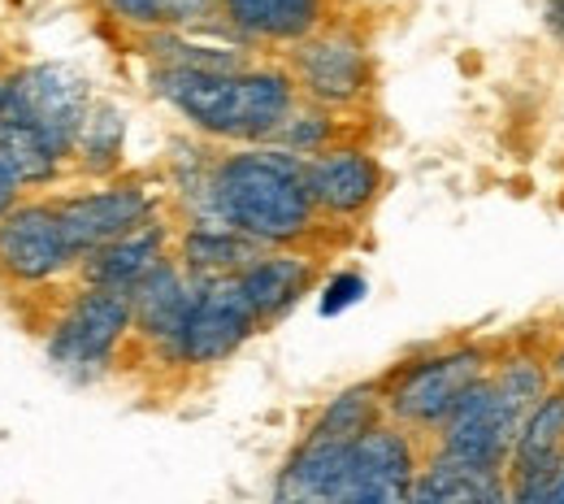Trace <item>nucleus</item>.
Instances as JSON below:
<instances>
[{
  "instance_id": "1",
  "label": "nucleus",
  "mask_w": 564,
  "mask_h": 504,
  "mask_svg": "<svg viewBox=\"0 0 564 504\" xmlns=\"http://www.w3.org/2000/svg\"><path fill=\"white\" fill-rule=\"evenodd\" d=\"M200 217H217L265 248L304 239L317 217L304 157L286 152L274 140L217 157L209 165V196Z\"/></svg>"
},
{
  "instance_id": "2",
  "label": "nucleus",
  "mask_w": 564,
  "mask_h": 504,
  "mask_svg": "<svg viewBox=\"0 0 564 504\" xmlns=\"http://www.w3.org/2000/svg\"><path fill=\"white\" fill-rule=\"evenodd\" d=\"M152 92L200 136L230 144H265L282 131L291 109L300 105V87L291 71L274 66H161L152 74Z\"/></svg>"
},
{
  "instance_id": "3",
  "label": "nucleus",
  "mask_w": 564,
  "mask_h": 504,
  "mask_svg": "<svg viewBox=\"0 0 564 504\" xmlns=\"http://www.w3.org/2000/svg\"><path fill=\"white\" fill-rule=\"evenodd\" d=\"M547 392H552V374H547L543 357H534V353L499 357L465 392V400L447 414V422L434 431V452L456 457V461H474V465H491V470H508L521 422L530 418V409Z\"/></svg>"
},
{
  "instance_id": "4",
  "label": "nucleus",
  "mask_w": 564,
  "mask_h": 504,
  "mask_svg": "<svg viewBox=\"0 0 564 504\" xmlns=\"http://www.w3.org/2000/svg\"><path fill=\"white\" fill-rule=\"evenodd\" d=\"M495 365L482 344H452L400 365L382 383V409L409 431H438L465 392Z\"/></svg>"
},
{
  "instance_id": "5",
  "label": "nucleus",
  "mask_w": 564,
  "mask_h": 504,
  "mask_svg": "<svg viewBox=\"0 0 564 504\" xmlns=\"http://www.w3.org/2000/svg\"><path fill=\"white\" fill-rule=\"evenodd\" d=\"M91 114V87L70 66H26L4 83V114L40 131L62 157H70Z\"/></svg>"
},
{
  "instance_id": "6",
  "label": "nucleus",
  "mask_w": 564,
  "mask_h": 504,
  "mask_svg": "<svg viewBox=\"0 0 564 504\" xmlns=\"http://www.w3.org/2000/svg\"><path fill=\"white\" fill-rule=\"evenodd\" d=\"M131 331H135L131 291L87 283L66 304V313L57 318V326L48 335V357L57 361L62 369L91 374V369L113 361V353L122 348V340Z\"/></svg>"
},
{
  "instance_id": "7",
  "label": "nucleus",
  "mask_w": 564,
  "mask_h": 504,
  "mask_svg": "<svg viewBox=\"0 0 564 504\" xmlns=\"http://www.w3.org/2000/svg\"><path fill=\"white\" fill-rule=\"evenodd\" d=\"M261 331V318L239 283V275L226 279H205L196 288V300L187 309L183 331L174 335L165 357L178 365H217L230 353H239L252 335Z\"/></svg>"
},
{
  "instance_id": "8",
  "label": "nucleus",
  "mask_w": 564,
  "mask_h": 504,
  "mask_svg": "<svg viewBox=\"0 0 564 504\" xmlns=\"http://www.w3.org/2000/svg\"><path fill=\"white\" fill-rule=\"evenodd\" d=\"M422 470V452L413 431L395 418H378L369 431L352 439L348 452V479H344V504H400L413 496Z\"/></svg>"
},
{
  "instance_id": "9",
  "label": "nucleus",
  "mask_w": 564,
  "mask_h": 504,
  "mask_svg": "<svg viewBox=\"0 0 564 504\" xmlns=\"http://www.w3.org/2000/svg\"><path fill=\"white\" fill-rule=\"evenodd\" d=\"M291 78L304 100L344 109L369 92V53L348 31H313L291 53Z\"/></svg>"
},
{
  "instance_id": "10",
  "label": "nucleus",
  "mask_w": 564,
  "mask_h": 504,
  "mask_svg": "<svg viewBox=\"0 0 564 504\" xmlns=\"http://www.w3.org/2000/svg\"><path fill=\"white\" fill-rule=\"evenodd\" d=\"M74 261L57 205H13L0 217V275L18 283H48Z\"/></svg>"
},
{
  "instance_id": "11",
  "label": "nucleus",
  "mask_w": 564,
  "mask_h": 504,
  "mask_svg": "<svg viewBox=\"0 0 564 504\" xmlns=\"http://www.w3.org/2000/svg\"><path fill=\"white\" fill-rule=\"evenodd\" d=\"M66 239H70L74 257H91L96 248L113 244L118 235L143 226L148 217H156V201L143 192L140 183H109L100 192H83L57 205Z\"/></svg>"
},
{
  "instance_id": "12",
  "label": "nucleus",
  "mask_w": 564,
  "mask_h": 504,
  "mask_svg": "<svg viewBox=\"0 0 564 504\" xmlns=\"http://www.w3.org/2000/svg\"><path fill=\"white\" fill-rule=\"evenodd\" d=\"M304 170H308V187H313V201H317V214L330 217H356L365 214L378 192H382V165L369 148H322L313 157H304Z\"/></svg>"
},
{
  "instance_id": "13",
  "label": "nucleus",
  "mask_w": 564,
  "mask_h": 504,
  "mask_svg": "<svg viewBox=\"0 0 564 504\" xmlns=\"http://www.w3.org/2000/svg\"><path fill=\"white\" fill-rule=\"evenodd\" d=\"M348 452L352 439L308 431L300 448L286 457L274 479L279 504H344V479H348Z\"/></svg>"
},
{
  "instance_id": "14",
  "label": "nucleus",
  "mask_w": 564,
  "mask_h": 504,
  "mask_svg": "<svg viewBox=\"0 0 564 504\" xmlns=\"http://www.w3.org/2000/svg\"><path fill=\"white\" fill-rule=\"evenodd\" d=\"M561 457H564V392L552 387L530 409V418L521 422V435L512 443V457H508V492H512V501L521 504L539 501V487L556 470Z\"/></svg>"
},
{
  "instance_id": "15",
  "label": "nucleus",
  "mask_w": 564,
  "mask_h": 504,
  "mask_svg": "<svg viewBox=\"0 0 564 504\" xmlns=\"http://www.w3.org/2000/svg\"><path fill=\"white\" fill-rule=\"evenodd\" d=\"M196 288H200V279H192L178 257H165L161 266H152L140 283L131 288L135 335H143L148 344H156L161 353H170L174 335L187 322V309L196 300Z\"/></svg>"
},
{
  "instance_id": "16",
  "label": "nucleus",
  "mask_w": 564,
  "mask_h": 504,
  "mask_svg": "<svg viewBox=\"0 0 564 504\" xmlns=\"http://www.w3.org/2000/svg\"><path fill=\"white\" fill-rule=\"evenodd\" d=\"M239 283L248 291V300H252L261 326H270V322L286 318V313L300 304V296L313 291L317 266H313V257L295 253L291 244H286V248H265V253L239 275Z\"/></svg>"
},
{
  "instance_id": "17",
  "label": "nucleus",
  "mask_w": 564,
  "mask_h": 504,
  "mask_svg": "<svg viewBox=\"0 0 564 504\" xmlns=\"http://www.w3.org/2000/svg\"><path fill=\"white\" fill-rule=\"evenodd\" d=\"M417 504H503L512 501L508 492V470H491V465H474V461H456L434 452L422 461L413 496Z\"/></svg>"
},
{
  "instance_id": "18",
  "label": "nucleus",
  "mask_w": 564,
  "mask_h": 504,
  "mask_svg": "<svg viewBox=\"0 0 564 504\" xmlns=\"http://www.w3.org/2000/svg\"><path fill=\"white\" fill-rule=\"evenodd\" d=\"M170 257V230L148 217L143 226L118 235L113 244L96 248L91 257H83V283H100V288L131 291L152 266H161Z\"/></svg>"
},
{
  "instance_id": "19",
  "label": "nucleus",
  "mask_w": 564,
  "mask_h": 504,
  "mask_svg": "<svg viewBox=\"0 0 564 504\" xmlns=\"http://www.w3.org/2000/svg\"><path fill=\"white\" fill-rule=\"evenodd\" d=\"M221 18L243 40L300 44L322 26V0H217Z\"/></svg>"
},
{
  "instance_id": "20",
  "label": "nucleus",
  "mask_w": 564,
  "mask_h": 504,
  "mask_svg": "<svg viewBox=\"0 0 564 504\" xmlns=\"http://www.w3.org/2000/svg\"><path fill=\"white\" fill-rule=\"evenodd\" d=\"M261 253H265V244L248 239L243 230H235V226H226L217 217H200L178 239V261L200 283L205 279H226V275H243Z\"/></svg>"
},
{
  "instance_id": "21",
  "label": "nucleus",
  "mask_w": 564,
  "mask_h": 504,
  "mask_svg": "<svg viewBox=\"0 0 564 504\" xmlns=\"http://www.w3.org/2000/svg\"><path fill=\"white\" fill-rule=\"evenodd\" d=\"M0 157L18 170L22 183H48L66 161L40 131H31L26 122H13V118H0Z\"/></svg>"
},
{
  "instance_id": "22",
  "label": "nucleus",
  "mask_w": 564,
  "mask_h": 504,
  "mask_svg": "<svg viewBox=\"0 0 564 504\" xmlns=\"http://www.w3.org/2000/svg\"><path fill=\"white\" fill-rule=\"evenodd\" d=\"M122 136H127V118L118 105H91L87 122H83V136H78V157H83V170L91 174H105L118 165V152H122Z\"/></svg>"
},
{
  "instance_id": "23",
  "label": "nucleus",
  "mask_w": 564,
  "mask_h": 504,
  "mask_svg": "<svg viewBox=\"0 0 564 504\" xmlns=\"http://www.w3.org/2000/svg\"><path fill=\"white\" fill-rule=\"evenodd\" d=\"M105 4L140 31H183L209 13L213 0H105Z\"/></svg>"
},
{
  "instance_id": "24",
  "label": "nucleus",
  "mask_w": 564,
  "mask_h": 504,
  "mask_svg": "<svg viewBox=\"0 0 564 504\" xmlns=\"http://www.w3.org/2000/svg\"><path fill=\"white\" fill-rule=\"evenodd\" d=\"M274 144H282L295 157H313L330 144V109L326 105H295L291 118L282 122V131L274 136Z\"/></svg>"
},
{
  "instance_id": "25",
  "label": "nucleus",
  "mask_w": 564,
  "mask_h": 504,
  "mask_svg": "<svg viewBox=\"0 0 564 504\" xmlns=\"http://www.w3.org/2000/svg\"><path fill=\"white\" fill-rule=\"evenodd\" d=\"M365 275H356V270H339L326 288H322V300H317V309H322V318H335V313H344V309H352L365 300Z\"/></svg>"
},
{
  "instance_id": "26",
  "label": "nucleus",
  "mask_w": 564,
  "mask_h": 504,
  "mask_svg": "<svg viewBox=\"0 0 564 504\" xmlns=\"http://www.w3.org/2000/svg\"><path fill=\"white\" fill-rule=\"evenodd\" d=\"M22 187H26V183L18 179V170H13V165H9L4 157H0V217L9 214L13 205H18V196H22Z\"/></svg>"
},
{
  "instance_id": "27",
  "label": "nucleus",
  "mask_w": 564,
  "mask_h": 504,
  "mask_svg": "<svg viewBox=\"0 0 564 504\" xmlns=\"http://www.w3.org/2000/svg\"><path fill=\"white\" fill-rule=\"evenodd\" d=\"M534 504H564V457L556 461V470L543 479V487H539V501Z\"/></svg>"
},
{
  "instance_id": "28",
  "label": "nucleus",
  "mask_w": 564,
  "mask_h": 504,
  "mask_svg": "<svg viewBox=\"0 0 564 504\" xmlns=\"http://www.w3.org/2000/svg\"><path fill=\"white\" fill-rule=\"evenodd\" d=\"M543 22H547V31L564 44V0H547L543 4Z\"/></svg>"
},
{
  "instance_id": "29",
  "label": "nucleus",
  "mask_w": 564,
  "mask_h": 504,
  "mask_svg": "<svg viewBox=\"0 0 564 504\" xmlns=\"http://www.w3.org/2000/svg\"><path fill=\"white\" fill-rule=\"evenodd\" d=\"M547 374H552V387L564 392V348H556V353L547 357Z\"/></svg>"
}]
</instances>
